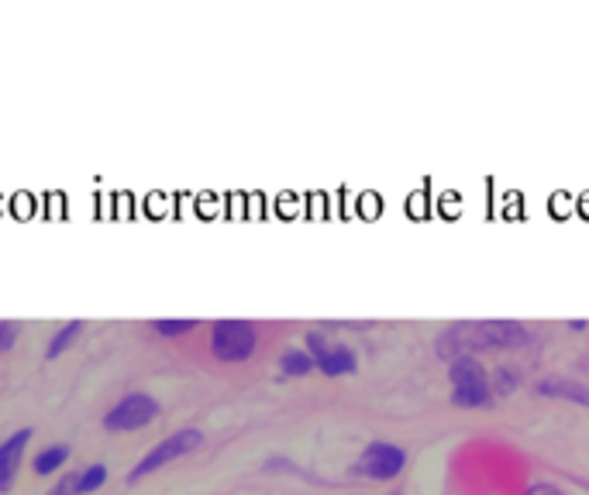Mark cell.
Here are the masks:
<instances>
[{"instance_id": "6da1fadb", "label": "cell", "mask_w": 589, "mask_h": 495, "mask_svg": "<svg viewBox=\"0 0 589 495\" xmlns=\"http://www.w3.org/2000/svg\"><path fill=\"white\" fill-rule=\"evenodd\" d=\"M531 330L513 317H486V320H459L449 323L435 338L438 358L452 362L459 355H486V351H513L531 344Z\"/></svg>"}, {"instance_id": "7a4b0ae2", "label": "cell", "mask_w": 589, "mask_h": 495, "mask_svg": "<svg viewBox=\"0 0 589 495\" xmlns=\"http://www.w3.org/2000/svg\"><path fill=\"white\" fill-rule=\"evenodd\" d=\"M258 344V327L242 317H221L210 323V351L218 362H249Z\"/></svg>"}, {"instance_id": "3957f363", "label": "cell", "mask_w": 589, "mask_h": 495, "mask_svg": "<svg viewBox=\"0 0 589 495\" xmlns=\"http://www.w3.org/2000/svg\"><path fill=\"white\" fill-rule=\"evenodd\" d=\"M303 347H308L311 355H314L317 372L332 375V379H338V375L359 372V351L351 347L348 341L327 338V330H321V327H311L308 334H303Z\"/></svg>"}, {"instance_id": "277c9868", "label": "cell", "mask_w": 589, "mask_h": 495, "mask_svg": "<svg viewBox=\"0 0 589 495\" xmlns=\"http://www.w3.org/2000/svg\"><path fill=\"white\" fill-rule=\"evenodd\" d=\"M407 468V451L396 440H369L362 455L351 464V475L372 479V482H390Z\"/></svg>"}, {"instance_id": "5b68a950", "label": "cell", "mask_w": 589, "mask_h": 495, "mask_svg": "<svg viewBox=\"0 0 589 495\" xmlns=\"http://www.w3.org/2000/svg\"><path fill=\"white\" fill-rule=\"evenodd\" d=\"M200 440H204V434H200L197 427H183V431L170 434L166 440H159L152 451L128 471V482H138L141 475H149V471H155V468H162V464H170V461H176V458H183V455H190L194 447H200Z\"/></svg>"}, {"instance_id": "8992f818", "label": "cell", "mask_w": 589, "mask_h": 495, "mask_svg": "<svg viewBox=\"0 0 589 495\" xmlns=\"http://www.w3.org/2000/svg\"><path fill=\"white\" fill-rule=\"evenodd\" d=\"M159 416V403L149 392H128L111 406V413L104 416L107 431H141Z\"/></svg>"}, {"instance_id": "52a82bcc", "label": "cell", "mask_w": 589, "mask_h": 495, "mask_svg": "<svg viewBox=\"0 0 589 495\" xmlns=\"http://www.w3.org/2000/svg\"><path fill=\"white\" fill-rule=\"evenodd\" d=\"M28 440H32V427H21V431H14L8 440H0V492H8V488L14 485Z\"/></svg>"}, {"instance_id": "ba28073f", "label": "cell", "mask_w": 589, "mask_h": 495, "mask_svg": "<svg viewBox=\"0 0 589 495\" xmlns=\"http://www.w3.org/2000/svg\"><path fill=\"white\" fill-rule=\"evenodd\" d=\"M538 396H548V399H569V403H579L589 410V386L579 379H565V375H548V379H538L534 382Z\"/></svg>"}, {"instance_id": "9c48e42d", "label": "cell", "mask_w": 589, "mask_h": 495, "mask_svg": "<svg viewBox=\"0 0 589 495\" xmlns=\"http://www.w3.org/2000/svg\"><path fill=\"white\" fill-rule=\"evenodd\" d=\"M69 458V444H49V447H42V451L35 455L32 461V471L35 475H53L56 468H62Z\"/></svg>"}, {"instance_id": "30bf717a", "label": "cell", "mask_w": 589, "mask_h": 495, "mask_svg": "<svg viewBox=\"0 0 589 495\" xmlns=\"http://www.w3.org/2000/svg\"><path fill=\"white\" fill-rule=\"evenodd\" d=\"M317 365H314V355L308 347H287L279 355V372L282 375H308V372H314Z\"/></svg>"}, {"instance_id": "8fae6325", "label": "cell", "mask_w": 589, "mask_h": 495, "mask_svg": "<svg viewBox=\"0 0 589 495\" xmlns=\"http://www.w3.org/2000/svg\"><path fill=\"white\" fill-rule=\"evenodd\" d=\"M489 386L497 396H510L521 389V372H517L513 365H497L489 372Z\"/></svg>"}, {"instance_id": "7c38bea8", "label": "cell", "mask_w": 589, "mask_h": 495, "mask_svg": "<svg viewBox=\"0 0 589 495\" xmlns=\"http://www.w3.org/2000/svg\"><path fill=\"white\" fill-rule=\"evenodd\" d=\"M80 330H83V323H80V320H69V323H62V327L56 330V338L49 341V347H45V358H59L62 351L80 338Z\"/></svg>"}, {"instance_id": "4fadbf2b", "label": "cell", "mask_w": 589, "mask_h": 495, "mask_svg": "<svg viewBox=\"0 0 589 495\" xmlns=\"http://www.w3.org/2000/svg\"><path fill=\"white\" fill-rule=\"evenodd\" d=\"M197 320L194 317H162V320H152V330L166 338H176V334H186V330H194Z\"/></svg>"}, {"instance_id": "5bb4252c", "label": "cell", "mask_w": 589, "mask_h": 495, "mask_svg": "<svg viewBox=\"0 0 589 495\" xmlns=\"http://www.w3.org/2000/svg\"><path fill=\"white\" fill-rule=\"evenodd\" d=\"M104 482H107V464H90V468H83V471H80V495L97 492Z\"/></svg>"}, {"instance_id": "9a60e30c", "label": "cell", "mask_w": 589, "mask_h": 495, "mask_svg": "<svg viewBox=\"0 0 589 495\" xmlns=\"http://www.w3.org/2000/svg\"><path fill=\"white\" fill-rule=\"evenodd\" d=\"M45 495H80V471H69V475H62L53 492H45Z\"/></svg>"}, {"instance_id": "2e32d148", "label": "cell", "mask_w": 589, "mask_h": 495, "mask_svg": "<svg viewBox=\"0 0 589 495\" xmlns=\"http://www.w3.org/2000/svg\"><path fill=\"white\" fill-rule=\"evenodd\" d=\"M18 334H21V323L18 320H0V351H11Z\"/></svg>"}, {"instance_id": "e0dca14e", "label": "cell", "mask_w": 589, "mask_h": 495, "mask_svg": "<svg viewBox=\"0 0 589 495\" xmlns=\"http://www.w3.org/2000/svg\"><path fill=\"white\" fill-rule=\"evenodd\" d=\"M524 495H565V488L555 485V482H548V479H538V482H531V485L524 488Z\"/></svg>"}, {"instance_id": "ac0fdd59", "label": "cell", "mask_w": 589, "mask_h": 495, "mask_svg": "<svg viewBox=\"0 0 589 495\" xmlns=\"http://www.w3.org/2000/svg\"><path fill=\"white\" fill-rule=\"evenodd\" d=\"M586 323H589V320H582V317H573V320H569V330H582Z\"/></svg>"}]
</instances>
